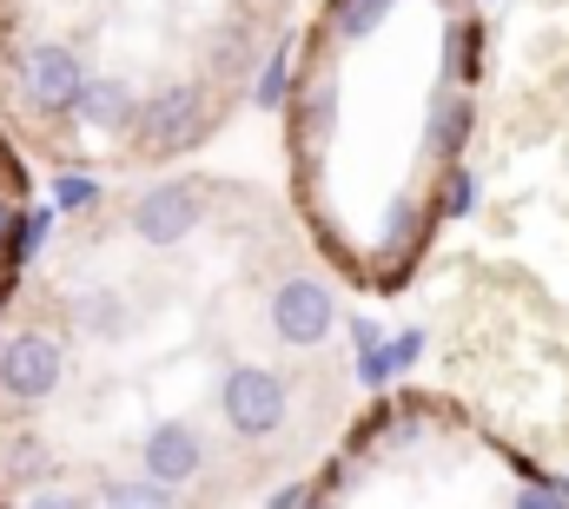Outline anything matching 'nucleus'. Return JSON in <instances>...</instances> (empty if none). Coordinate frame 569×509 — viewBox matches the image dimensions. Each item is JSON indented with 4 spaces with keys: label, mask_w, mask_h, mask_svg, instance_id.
I'll return each mask as SVG.
<instances>
[{
    "label": "nucleus",
    "mask_w": 569,
    "mask_h": 509,
    "mask_svg": "<svg viewBox=\"0 0 569 509\" xmlns=\"http://www.w3.org/2000/svg\"><path fill=\"white\" fill-rule=\"evenodd\" d=\"M13 87L40 120H60V113H80L87 67H80V53L67 40H27L20 60H13Z\"/></svg>",
    "instance_id": "obj_1"
},
{
    "label": "nucleus",
    "mask_w": 569,
    "mask_h": 509,
    "mask_svg": "<svg viewBox=\"0 0 569 509\" xmlns=\"http://www.w3.org/2000/svg\"><path fill=\"white\" fill-rule=\"evenodd\" d=\"M212 127V87H199V80H179V87H166V93H152L140 107V152L152 159H179V152H192L199 139Z\"/></svg>",
    "instance_id": "obj_2"
},
{
    "label": "nucleus",
    "mask_w": 569,
    "mask_h": 509,
    "mask_svg": "<svg viewBox=\"0 0 569 509\" xmlns=\"http://www.w3.org/2000/svg\"><path fill=\"white\" fill-rule=\"evenodd\" d=\"M219 417L239 437H279L284 417H291V390L272 365H232L219 383Z\"/></svg>",
    "instance_id": "obj_3"
},
{
    "label": "nucleus",
    "mask_w": 569,
    "mask_h": 509,
    "mask_svg": "<svg viewBox=\"0 0 569 509\" xmlns=\"http://www.w3.org/2000/svg\"><path fill=\"white\" fill-rule=\"evenodd\" d=\"M67 383V351L47 331H13L0 338V397L7 403H47Z\"/></svg>",
    "instance_id": "obj_4"
},
{
    "label": "nucleus",
    "mask_w": 569,
    "mask_h": 509,
    "mask_svg": "<svg viewBox=\"0 0 569 509\" xmlns=\"http://www.w3.org/2000/svg\"><path fill=\"white\" fill-rule=\"evenodd\" d=\"M272 331H279L284 345H298V351H318V345L338 331V298H331V285H318V278H284L279 291H272Z\"/></svg>",
    "instance_id": "obj_5"
},
{
    "label": "nucleus",
    "mask_w": 569,
    "mask_h": 509,
    "mask_svg": "<svg viewBox=\"0 0 569 509\" xmlns=\"http://www.w3.org/2000/svg\"><path fill=\"white\" fill-rule=\"evenodd\" d=\"M133 232L146 246H186L199 232V186L186 179H166V186H146L133 199Z\"/></svg>",
    "instance_id": "obj_6"
},
{
    "label": "nucleus",
    "mask_w": 569,
    "mask_h": 509,
    "mask_svg": "<svg viewBox=\"0 0 569 509\" xmlns=\"http://www.w3.org/2000/svg\"><path fill=\"white\" fill-rule=\"evenodd\" d=\"M140 463L152 483H166V490H179V483H192L199 470H206V443H199V430L186 423V417H166V423H152L140 443Z\"/></svg>",
    "instance_id": "obj_7"
},
{
    "label": "nucleus",
    "mask_w": 569,
    "mask_h": 509,
    "mask_svg": "<svg viewBox=\"0 0 569 509\" xmlns=\"http://www.w3.org/2000/svg\"><path fill=\"white\" fill-rule=\"evenodd\" d=\"M140 93L127 87V80H87V93H80V127L93 132H133L140 127Z\"/></svg>",
    "instance_id": "obj_8"
},
{
    "label": "nucleus",
    "mask_w": 569,
    "mask_h": 509,
    "mask_svg": "<svg viewBox=\"0 0 569 509\" xmlns=\"http://www.w3.org/2000/svg\"><path fill=\"white\" fill-rule=\"evenodd\" d=\"M470 127H477V107H470L463 93H437V107H430V127H425L430 152L457 166V152L470 146Z\"/></svg>",
    "instance_id": "obj_9"
},
{
    "label": "nucleus",
    "mask_w": 569,
    "mask_h": 509,
    "mask_svg": "<svg viewBox=\"0 0 569 509\" xmlns=\"http://www.w3.org/2000/svg\"><path fill=\"white\" fill-rule=\"evenodd\" d=\"M53 226H60V212H53V206H27V212H13V219H7V239H0L7 265H13V271H20V265H33L40 246L53 239Z\"/></svg>",
    "instance_id": "obj_10"
},
{
    "label": "nucleus",
    "mask_w": 569,
    "mask_h": 509,
    "mask_svg": "<svg viewBox=\"0 0 569 509\" xmlns=\"http://www.w3.org/2000/svg\"><path fill=\"white\" fill-rule=\"evenodd\" d=\"M391 7H398V0H331V33H338L345 47H358V40H371V33L385 27Z\"/></svg>",
    "instance_id": "obj_11"
},
{
    "label": "nucleus",
    "mask_w": 569,
    "mask_h": 509,
    "mask_svg": "<svg viewBox=\"0 0 569 509\" xmlns=\"http://www.w3.org/2000/svg\"><path fill=\"white\" fill-rule=\"evenodd\" d=\"M331 127H338V80L325 73L318 87L298 93V139H331Z\"/></svg>",
    "instance_id": "obj_12"
},
{
    "label": "nucleus",
    "mask_w": 569,
    "mask_h": 509,
    "mask_svg": "<svg viewBox=\"0 0 569 509\" xmlns=\"http://www.w3.org/2000/svg\"><path fill=\"white\" fill-rule=\"evenodd\" d=\"M73 311H80V325H87L93 338H127V305H120V291H80Z\"/></svg>",
    "instance_id": "obj_13"
},
{
    "label": "nucleus",
    "mask_w": 569,
    "mask_h": 509,
    "mask_svg": "<svg viewBox=\"0 0 569 509\" xmlns=\"http://www.w3.org/2000/svg\"><path fill=\"white\" fill-rule=\"evenodd\" d=\"M284 93H291V40L266 47V67H259V80H252V100H259L266 113H279Z\"/></svg>",
    "instance_id": "obj_14"
},
{
    "label": "nucleus",
    "mask_w": 569,
    "mask_h": 509,
    "mask_svg": "<svg viewBox=\"0 0 569 509\" xmlns=\"http://www.w3.org/2000/svg\"><path fill=\"white\" fill-rule=\"evenodd\" d=\"M100 503L107 509H172V490L152 483V477H113V483L100 490Z\"/></svg>",
    "instance_id": "obj_15"
},
{
    "label": "nucleus",
    "mask_w": 569,
    "mask_h": 509,
    "mask_svg": "<svg viewBox=\"0 0 569 509\" xmlns=\"http://www.w3.org/2000/svg\"><path fill=\"white\" fill-rule=\"evenodd\" d=\"M477 192H483V186H477V172L457 159V166H443V186H437V212H443V219H470V212H477Z\"/></svg>",
    "instance_id": "obj_16"
},
{
    "label": "nucleus",
    "mask_w": 569,
    "mask_h": 509,
    "mask_svg": "<svg viewBox=\"0 0 569 509\" xmlns=\"http://www.w3.org/2000/svg\"><path fill=\"white\" fill-rule=\"evenodd\" d=\"M47 206L53 212H87V206H100V179L93 172H60L53 192H47Z\"/></svg>",
    "instance_id": "obj_17"
},
{
    "label": "nucleus",
    "mask_w": 569,
    "mask_h": 509,
    "mask_svg": "<svg viewBox=\"0 0 569 509\" xmlns=\"http://www.w3.org/2000/svg\"><path fill=\"white\" fill-rule=\"evenodd\" d=\"M351 371H358L365 390H385V383L398 378V371H391V338H385V345H371V351H358V365H351Z\"/></svg>",
    "instance_id": "obj_18"
},
{
    "label": "nucleus",
    "mask_w": 569,
    "mask_h": 509,
    "mask_svg": "<svg viewBox=\"0 0 569 509\" xmlns=\"http://www.w3.org/2000/svg\"><path fill=\"white\" fill-rule=\"evenodd\" d=\"M477 47H483V33H477L470 20H463V27H450V73H457V80H470V73H477Z\"/></svg>",
    "instance_id": "obj_19"
},
{
    "label": "nucleus",
    "mask_w": 569,
    "mask_h": 509,
    "mask_svg": "<svg viewBox=\"0 0 569 509\" xmlns=\"http://www.w3.org/2000/svg\"><path fill=\"white\" fill-rule=\"evenodd\" d=\"M510 509H569V497L557 490V477H537V483H517Z\"/></svg>",
    "instance_id": "obj_20"
},
{
    "label": "nucleus",
    "mask_w": 569,
    "mask_h": 509,
    "mask_svg": "<svg viewBox=\"0 0 569 509\" xmlns=\"http://www.w3.org/2000/svg\"><path fill=\"white\" fill-rule=\"evenodd\" d=\"M418 358H425V331H398V338H391V371L405 378Z\"/></svg>",
    "instance_id": "obj_21"
},
{
    "label": "nucleus",
    "mask_w": 569,
    "mask_h": 509,
    "mask_svg": "<svg viewBox=\"0 0 569 509\" xmlns=\"http://www.w3.org/2000/svg\"><path fill=\"white\" fill-rule=\"evenodd\" d=\"M345 325H351V345H358V351H371V345H385V325H378L371 311H351Z\"/></svg>",
    "instance_id": "obj_22"
},
{
    "label": "nucleus",
    "mask_w": 569,
    "mask_h": 509,
    "mask_svg": "<svg viewBox=\"0 0 569 509\" xmlns=\"http://www.w3.org/2000/svg\"><path fill=\"white\" fill-rule=\"evenodd\" d=\"M20 509H87V503H80V497H67V490H33Z\"/></svg>",
    "instance_id": "obj_23"
},
{
    "label": "nucleus",
    "mask_w": 569,
    "mask_h": 509,
    "mask_svg": "<svg viewBox=\"0 0 569 509\" xmlns=\"http://www.w3.org/2000/svg\"><path fill=\"white\" fill-rule=\"evenodd\" d=\"M305 503H311V483H284V490H279L266 509H305Z\"/></svg>",
    "instance_id": "obj_24"
},
{
    "label": "nucleus",
    "mask_w": 569,
    "mask_h": 509,
    "mask_svg": "<svg viewBox=\"0 0 569 509\" xmlns=\"http://www.w3.org/2000/svg\"><path fill=\"white\" fill-rule=\"evenodd\" d=\"M305 509H338V503H331V497H311V503H305Z\"/></svg>",
    "instance_id": "obj_25"
},
{
    "label": "nucleus",
    "mask_w": 569,
    "mask_h": 509,
    "mask_svg": "<svg viewBox=\"0 0 569 509\" xmlns=\"http://www.w3.org/2000/svg\"><path fill=\"white\" fill-rule=\"evenodd\" d=\"M7 219H13V206H0V239H7Z\"/></svg>",
    "instance_id": "obj_26"
},
{
    "label": "nucleus",
    "mask_w": 569,
    "mask_h": 509,
    "mask_svg": "<svg viewBox=\"0 0 569 509\" xmlns=\"http://www.w3.org/2000/svg\"><path fill=\"white\" fill-rule=\"evenodd\" d=\"M557 490H563V497H569V477H557Z\"/></svg>",
    "instance_id": "obj_27"
}]
</instances>
